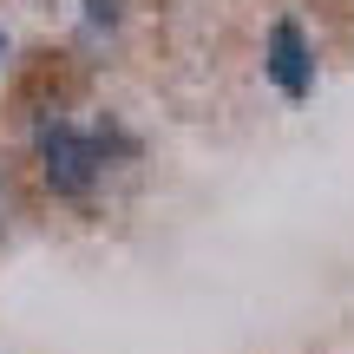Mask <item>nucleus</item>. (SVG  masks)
<instances>
[{"mask_svg":"<svg viewBox=\"0 0 354 354\" xmlns=\"http://www.w3.org/2000/svg\"><path fill=\"white\" fill-rule=\"evenodd\" d=\"M112 151H131V138H118V131H105V125L79 131V125H66V118H46V125H39V171H46V184L59 190V197H86Z\"/></svg>","mask_w":354,"mask_h":354,"instance_id":"nucleus-1","label":"nucleus"},{"mask_svg":"<svg viewBox=\"0 0 354 354\" xmlns=\"http://www.w3.org/2000/svg\"><path fill=\"white\" fill-rule=\"evenodd\" d=\"M263 73L276 79L282 99H308V92H315V53H308V39H302V26H295V20H276V26H269Z\"/></svg>","mask_w":354,"mask_h":354,"instance_id":"nucleus-2","label":"nucleus"},{"mask_svg":"<svg viewBox=\"0 0 354 354\" xmlns=\"http://www.w3.org/2000/svg\"><path fill=\"white\" fill-rule=\"evenodd\" d=\"M0 53H7V39H0Z\"/></svg>","mask_w":354,"mask_h":354,"instance_id":"nucleus-3","label":"nucleus"}]
</instances>
